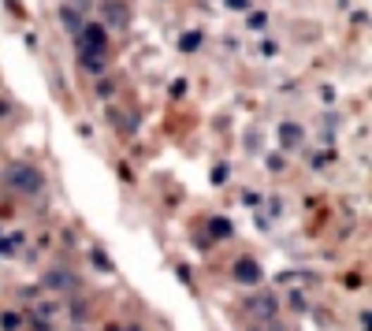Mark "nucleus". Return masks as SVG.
Masks as SVG:
<instances>
[{"label":"nucleus","mask_w":372,"mask_h":331,"mask_svg":"<svg viewBox=\"0 0 372 331\" xmlns=\"http://www.w3.org/2000/svg\"><path fill=\"white\" fill-rule=\"evenodd\" d=\"M4 182H8L16 194L30 197V194H37V190L45 187V175H42V168H34V164H11V168L4 171Z\"/></svg>","instance_id":"nucleus-1"},{"label":"nucleus","mask_w":372,"mask_h":331,"mask_svg":"<svg viewBox=\"0 0 372 331\" xmlns=\"http://www.w3.org/2000/svg\"><path fill=\"white\" fill-rule=\"evenodd\" d=\"M246 309L257 316V320H275V313H279V301H275V294H254L246 301Z\"/></svg>","instance_id":"nucleus-2"},{"label":"nucleus","mask_w":372,"mask_h":331,"mask_svg":"<svg viewBox=\"0 0 372 331\" xmlns=\"http://www.w3.org/2000/svg\"><path fill=\"white\" fill-rule=\"evenodd\" d=\"M45 287H49V290H60V294H68V290L78 287V275H75L71 268H52V272H45Z\"/></svg>","instance_id":"nucleus-3"},{"label":"nucleus","mask_w":372,"mask_h":331,"mask_svg":"<svg viewBox=\"0 0 372 331\" xmlns=\"http://www.w3.org/2000/svg\"><path fill=\"white\" fill-rule=\"evenodd\" d=\"M235 280L246 283V287H257V283H261V264L249 261V257H238V264H235Z\"/></svg>","instance_id":"nucleus-4"},{"label":"nucleus","mask_w":372,"mask_h":331,"mask_svg":"<svg viewBox=\"0 0 372 331\" xmlns=\"http://www.w3.org/2000/svg\"><path fill=\"white\" fill-rule=\"evenodd\" d=\"M82 42L89 49V56H104V26H97V23L82 26Z\"/></svg>","instance_id":"nucleus-5"},{"label":"nucleus","mask_w":372,"mask_h":331,"mask_svg":"<svg viewBox=\"0 0 372 331\" xmlns=\"http://www.w3.org/2000/svg\"><path fill=\"white\" fill-rule=\"evenodd\" d=\"M104 19H108V26H119V30H123V26L130 23V8L119 4V0H108V4H104Z\"/></svg>","instance_id":"nucleus-6"},{"label":"nucleus","mask_w":372,"mask_h":331,"mask_svg":"<svg viewBox=\"0 0 372 331\" xmlns=\"http://www.w3.org/2000/svg\"><path fill=\"white\" fill-rule=\"evenodd\" d=\"M302 127L298 123H283V127H279V145H283V149H298V145H302Z\"/></svg>","instance_id":"nucleus-7"},{"label":"nucleus","mask_w":372,"mask_h":331,"mask_svg":"<svg viewBox=\"0 0 372 331\" xmlns=\"http://www.w3.org/2000/svg\"><path fill=\"white\" fill-rule=\"evenodd\" d=\"M60 19H63V26H68V30H82V15H78V8L63 4V8H60Z\"/></svg>","instance_id":"nucleus-8"},{"label":"nucleus","mask_w":372,"mask_h":331,"mask_svg":"<svg viewBox=\"0 0 372 331\" xmlns=\"http://www.w3.org/2000/svg\"><path fill=\"white\" fill-rule=\"evenodd\" d=\"M209 231L216 235V238H228V235H231V223L223 220V216H216V220H209Z\"/></svg>","instance_id":"nucleus-9"},{"label":"nucleus","mask_w":372,"mask_h":331,"mask_svg":"<svg viewBox=\"0 0 372 331\" xmlns=\"http://www.w3.org/2000/svg\"><path fill=\"white\" fill-rule=\"evenodd\" d=\"M197 45H202V34H186L182 37V52H194Z\"/></svg>","instance_id":"nucleus-10"},{"label":"nucleus","mask_w":372,"mask_h":331,"mask_svg":"<svg viewBox=\"0 0 372 331\" xmlns=\"http://www.w3.org/2000/svg\"><path fill=\"white\" fill-rule=\"evenodd\" d=\"M0 327H4V331H16V327H19V313H4V320H0Z\"/></svg>","instance_id":"nucleus-11"},{"label":"nucleus","mask_w":372,"mask_h":331,"mask_svg":"<svg viewBox=\"0 0 372 331\" xmlns=\"http://www.w3.org/2000/svg\"><path fill=\"white\" fill-rule=\"evenodd\" d=\"M82 63H86L89 71H101V68H104V56H89V52H86V56H82Z\"/></svg>","instance_id":"nucleus-12"},{"label":"nucleus","mask_w":372,"mask_h":331,"mask_svg":"<svg viewBox=\"0 0 372 331\" xmlns=\"http://www.w3.org/2000/svg\"><path fill=\"white\" fill-rule=\"evenodd\" d=\"M71 320H86V306H82V301H75V309H71Z\"/></svg>","instance_id":"nucleus-13"},{"label":"nucleus","mask_w":372,"mask_h":331,"mask_svg":"<svg viewBox=\"0 0 372 331\" xmlns=\"http://www.w3.org/2000/svg\"><path fill=\"white\" fill-rule=\"evenodd\" d=\"M264 19H268V15H261V11H254V15H249V26H254V30H261V26H264Z\"/></svg>","instance_id":"nucleus-14"},{"label":"nucleus","mask_w":372,"mask_h":331,"mask_svg":"<svg viewBox=\"0 0 372 331\" xmlns=\"http://www.w3.org/2000/svg\"><path fill=\"white\" fill-rule=\"evenodd\" d=\"M93 261H97V268H104V272H108V268H112V264H108V257H104V254H101V249H97V254H93Z\"/></svg>","instance_id":"nucleus-15"},{"label":"nucleus","mask_w":372,"mask_h":331,"mask_svg":"<svg viewBox=\"0 0 372 331\" xmlns=\"http://www.w3.org/2000/svg\"><path fill=\"white\" fill-rule=\"evenodd\" d=\"M268 168L272 171H283V156H268Z\"/></svg>","instance_id":"nucleus-16"},{"label":"nucleus","mask_w":372,"mask_h":331,"mask_svg":"<svg viewBox=\"0 0 372 331\" xmlns=\"http://www.w3.org/2000/svg\"><path fill=\"white\" fill-rule=\"evenodd\" d=\"M254 331H283V327H279L275 320H268V327H254Z\"/></svg>","instance_id":"nucleus-17"},{"label":"nucleus","mask_w":372,"mask_h":331,"mask_svg":"<svg viewBox=\"0 0 372 331\" xmlns=\"http://www.w3.org/2000/svg\"><path fill=\"white\" fill-rule=\"evenodd\" d=\"M8 112H11V104H8V101H0V119H4Z\"/></svg>","instance_id":"nucleus-18"},{"label":"nucleus","mask_w":372,"mask_h":331,"mask_svg":"<svg viewBox=\"0 0 372 331\" xmlns=\"http://www.w3.org/2000/svg\"><path fill=\"white\" fill-rule=\"evenodd\" d=\"M108 331H119V327H108Z\"/></svg>","instance_id":"nucleus-19"}]
</instances>
